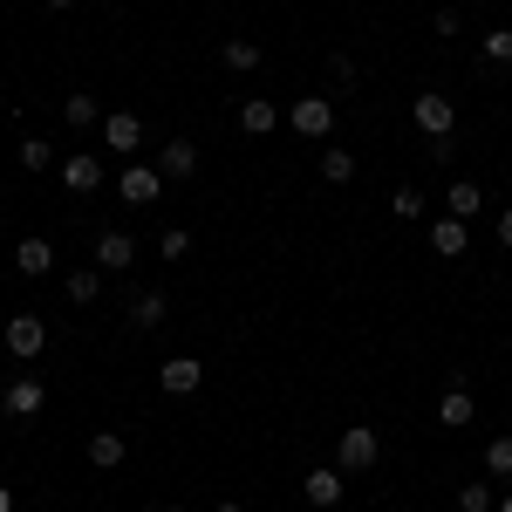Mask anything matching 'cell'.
I'll use <instances>...</instances> for the list:
<instances>
[{"mask_svg": "<svg viewBox=\"0 0 512 512\" xmlns=\"http://www.w3.org/2000/svg\"><path fill=\"white\" fill-rule=\"evenodd\" d=\"M21 164H28V171H48V164H55V144L28 137V144H21Z\"/></svg>", "mask_w": 512, "mask_h": 512, "instance_id": "obj_27", "label": "cell"}, {"mask_svg": "<svg viewBox=\"0 0 512 512\" xmlns=\"http://www.w3.org/2000/svg\"><path fill=\"white\" fill-rule=\"evenodd\" d=\"M0 512H14V492H7V485H0Z\"/></svg>", "mask_w": 512, "mask_h": 512, "instance_id": "obj_31", "label": "cell"}, {"mask_svg": "<svg viewBox=\"0 0 512 512\" xmlns=\"http://www.w3.org/2000/svg\"><path fill=\"white\" fill-rule=\"evenodd\" d=\"M158 171H164V178H192V171H198V151L185 144V137H171V144L158 151Z\"/></svg>", "mask_w": 512, "mask_h": 512, "instance_id": "obj_16", "label": "cell"}, {"mask_svg": "<svg viewBox=\"0 0 512 512\" xmlns=\"http://www.w3.org/2000/svg\"><path fill=\"white\" fill-rule=\"evenodd\" d=\"M390 212H396V219H417V212H424V192H417V185H396Z\"/></svg>", "mask_w": 512, "mask_h": 512, "instance_id": "obj_26", "label": "cell"}, {"mask_svg": "<svg viewBox=\"0 0 512 512\" xmlns=\"http://www.w3.org/2000/svg\"><path fill=\"white\" fill-rule=\"evenodd\" d=\"M212 512H239V499H219V506H212Z\"/></svg>", "mask_w": 512, "mask_h": 512, "instance_id": "obj_32", "label": "cell"}, {"mask_svg": "<svg viewBox=\"0 0 512 512\" xmlns=\"http://www.w3.org/2000/svg\"><path fill=\"white\" fill-rule=\"evenodd\" d=\"M437 424L465 431V424H472V396H465V390H444V396H437Z\"/></svg>", "mask_w": 512, "mask_h": 512, "instance_id": "obj_17", "label": "cell"}, {"mask_svg": "<svg viewBox=\"0 0 512 512\" xmlns=\"http://www.w3.org/2000/svg\"><path fill=\"white\" fill-rule=\"evenodd\" d=\"M219 62H226L233 76H246V69H260V48H253V41H226V48H219Z\"/></svg>", "mask_w": 512, "mask_h": 512, "instance_id": "obj_20", "label": "cell"}, {"mask_svg": "<svg viewBox=\"0 0 512 512\" xmlns=\"http://www.w3.org/2000/svg\"><path fill=\"white\" fill-rule=\"evenodd\" d=\"M164 512H185V506H164Z\"/></svg>", "mask_w": 512, "mask_h": 512, "instance_id": "obj_35", "label": "cell"}, {"mask_svg": "<svg viewBox=\"0 0 512 512\" xmlns=\"http://www.w3.org/2000/svg\"><path fill=\"white\" fill-rule=\"evenodd\" d=\"M130 260H137V239L130 233H117V226L96 233V267H103V274H130Z\"/></svg>", "mask_w": 512, "mask_h": 512, "instance_id": "obj_8", "label": "cell"}, {"mask_svg": "<svg viewBox=\"0 0 512 512\" xmlns=\"http://www.w3.org/2000/svg\"><path fill=\"white\" fill-rule=\"evenodd\" d=\"M198 383H205V362H198V355H171V362L158 369V390L164 396H192Z\"/></svg>", "mask_w": 512, "mask_h": 512, "instance_id": "obj_7", "label": "cell"}, {"mask_svg": "<svg viewBox=\"0 0 512 512\" xmlns=\"http://www.w3.org/2000/svg\"><path fill=\"white\" fill-rule=\"evenodd\" d=\"M117 192H123V205H158V192H164V171H158V164H123Z\"/></svg>", "mask_w": 512, "mask_h": 512, "instance_id": "obj_4", "label": "cell"}, {"mask_svg": "<svg viewBox=\"0 0 512 512\" xmlns=\"http://www.w3.org/2000/svg\"><path fill=\"white\" fill-rule=\"evenodd\" d=\"M321 178H328V185H349L355 178V151H321Z\"/></svg>", "mask_w": 512, "mask_h": 512, "instance_id": "obj_21", "label": "cell"}, {"mask_svg": "<svg viewBox=\"0 0 512 512\" xmlns=\"http://www.w3.org/2000/svg\"><path fill=\"white\" fill-rule=\"evenodd\" d=\"M41 403H48L41 376H14V383H7V396H0V410H7V417H21V424H28V417H41Z\"/></svg>", "mask_w": 512, "mask_h": 512, "instance_id": "obj_6", "label": "cell"}, {"mask_svg": "<svg viewBox=\"0 0 512 512\" xmlns=\"http://www.w3.org/2000/svg\"><path fill=\"white\" fill-rule=\"evenodd\" d=\"M62 185L76 198L103 192V158H96V151H69V158H62Z\"/></svg>", "mask_w": 512, "mask_h": 512, "instance_id": "obj_5", "label": "cell"}, {"mask_svg": "<svg viewBox=\"0 0 512 512\" xmlns=\"http://www.w3.org/2000/svg\"><path fill=\"white\" fill-rule=\"evenodd\" d=\"M410 117H417V130H424L431 144H444V137L458 130V103H451V96H417Z\"/></svg>", "mask_w": 512, "mask_h": 512, "instance_id": "obj_2", "label": "cell"}, {"mask_svg": "<svg viewBox=\"0 0 512 512\" xmlns=\"http://www.w3.org/2000/svg\"><path fill=\"white\" fill-rule=\"evenodd\" d=\"M431 253H437V260H465V253H472V233H465V219H451V212H444V219L431 226Z\"/></svg>", "mask_w": 512, "mask_h": 512, "instance_id": "obj_9", "label": "cell"}, {"mask_svg": "<svg viewBox=\"0 0 512 512\" xmlns=\"http://www.w3.org/2000/svg\"><path fill=\"white\" fill-rule=\"evenodd\" d=\"M274 123H280V110L267 96H246V103H239V130H246V137H267Z\"/></svg>", "mask_w": 512, "mask_h": 512, "instance_id": "obj_15", "label": "cell"}, {"mask_svg": "<svg viewBox=\"0 0 512 512\" xmlns=\"http://www.w3.org/2000/svg\"><path fill=\"white\" fill-rule=\"evenodd\" d=\"M14 267H21L28 280L55 274V246H48V239H21V246H14Z\"/></svg>", "mask_w": 512, "mask_h": 512, "instance_id": "obj_13", "label": "cell"}, {"mask_svg": "<svg viewBox=\"0 0 512 512\" xmlns=\"http://www.w3.org/2000/svg\"><path fill=\"white\" fill-rule=\"evenodd\" d=\"M123 458H130V444H123L117 431H96V437H89V465H96V472H117Z\"/></svg>", "mask_w": 512, "mask_h": 512, "instance_id": "obj_14", "label": "cell"}, {"mask_svg": "<svg viewBox=\"0 0 512 512\" xmlns=\"http://www.w3.org/2000/svg\"><path fill=\"white\" fill-rule=\"evenodd\" d=\"M158 253H164V260H185V253H192V233H185V226H171V233L158 239Z\"/></svg>", "mask_w": 512, "mask_h": 512, "instance_id": "obj_28", "label": "cell"}, {"mask_svg": "<svg viewBox=\"0 0 512 512\" xmlns=\"http://www.w3.org/2000/svg\"><path fill=\"white\" fill-rule=\"evenodd\" d=\"M499 512H512V492H506V499H499Z\"/></svg>", "mask_w": 512, "mask_h": 512, "instance_id": "obj_34", "label": "cell"}, {"mask_svg": "<svg viewBox=\"0 0 512 512\" xmlns=\"http://www.w3.org/2000/svg\"><path fill=\"white\" fill-rule=\"evenodd\" d=\"M130 321H137V328H164V294H137Z\"/></svg>", "mask_w": 512, "mask_h": 512, "instance_id": "obj_23", "label": "cell"}, {"mask_svg": "<svg viewBox=\"0 0 512 512\" xmlns=\"http://www.w3.org/2000/svg\"><path fill=\"white\" fill-rule=\"evenodd\" d=\"M499 246H506V253H512V205H506V212H499Z\"/></svg>", "mask_w": 512, "mask_h": 512, "instance_id": "obj_30", "label": "cell"}, {"mask_svg": "<svg viewBox=\"0 0 512 512\" xmlns=\"http://www.w3.org/2000/svg\"><path fill=\"white\" fill-rule=\"evenodd\" d=\"M444 205H451V219H472L478 205H485V192H478L472 178H458V185H451V192H444Z\"/></svg>", "mask_w": 512, "mask_h": 512, "instance_id": "obj_19", "label": "cell"}, {"mask_svg": "<svg viewBox=\"0 0 512 512\" xmlns=\"http://www.w3.org/2000/svg\"><path fill=\"white\" fill-rule=\"evenodd\" d=\"M485 62H512V28H492L485 35Z\"/></svg>", "mask_w": 512, "mask_h": 512, "instance_id": "obj_29", "label": "cell"}, {"mask_svg": "<svg viewBox=\"0 0 512 512\" xmlns=\"http://www.w3.org/2000/svg\"><path fill=\"white\" fill-rule=\"evenodd\" d=\"M294 130H301V137H328V130H335V103H328V96H301V103H294Z\"/></svg>", "mask_w": 512, "mask_h": 512, "instance_id": "obj_11", "label": "cell"}, {"mask_svg": "<svg viewBox=\"0 0 512 512\" xmlns=\"http://www.w3.org/2000/svg\"><path fill=\"white\" fill-rule=\"evenodd\" d=\"M376 458H383V437L369 431V424H349V431L335 437V465L342 472H369Z\"/></svg>", "mask_w": 512, "mask_h": 512, "instance_id": "obj_1", "label": "cell"}, {"mask_svg": "<svg viewBox=\"0 0 512 512\" xmlns=\"http://www.w3.org/2000/svg\"><path fill=\"white\" fill-rule=\"evenodd\" d=\"M48 7H55V14H69V7H76V0H48Z\"/></svg>", "mask_w": 512, "mask_h": 512, "instance_id": "obj_33", "label": "cell"}, {"mask_svg": "<svg viewBox=\"0 0 512 512\" xmlns=\"http://www.w3.org/2000/svg\"><path fill=\"white\" fill-rule=\"evenodd\" d=\"M342 485H349V472H342V465H321V472H308V478H301L308 506H342Z\"/></svg>", "mask_w": 512, "mask_h": 512, "instance_id": "obj_10", "label": "cell"}, {"mask_svg": "<svg viewBox=\"0 0 512 512\" xmlns=\"http://www.w3.org/2000/svg\"><path fill=\"white\" fill-rule=\"evenodd\" d=\"M62 117L76 123V130H89V123L103 117V110H96V96H69V103H62Z\"/></svg>", "mask_w": 512, "mask_h": 512, "instance_id": "obj_24", "label": "cell"}, {"mask_svg": "<svg viewBox=\"0 0 512 512\" xmlns=\"http://www.w3.org/2000/svg\"><path fill=\"white\" fill-rule=\"evenodd\" d=\"M458 512H492V485H485V478H472V485L458 492Z\"/></svg>", "mask_w": 512, "mask_h": 512, "instance_id": "obj_25", "label": "cell"}, {"mask_svg": "<svg viewBox=\"0 0 512 512\" xmlns=\"http://www.w3.org/2000/svg\"><path fill=\"white\" fill-rule=\"evenodd\" d=\"M103 144H110V151H123V158H130V151H137V144H144V123L130 117V110H117V117H103Z\"/></svg>", "mask_w": 512, "mask_h": 512, "instance_id": "obj_12", "label": "cell"}, {"mask_svg": "<svg viewBox=\"0 0 512 512\" xmlns=\"http://www.w3.org/2000/svg\"><path fill=\"white\" fill-rule=\"evenodd\" d=\"M0 342H7L14 362H35V355L48 349V328H41V315H14L7 328H0Z\"/></svg>", "mask_w": 512, "mask_h": 512, "instance_id": "obj_3", "label": "cell"}, {"mask_svg": "<svg viewBox=\"0 0 512 512\" xmlns=\"http://www.w3.org/2000/svg\"><path fill=\"white\" fill-rule=\"evenodd\" d=\"M485 472L512 478V437H492V444H485Z\"/></svg>", "mask_w": 512, "mask_h": 512, "instance_id": "obj_22", "label": "cell"}, {"mask_svg": "<svg viewBox=\"0 0 512 512\" xmlns=\"http://www.w3.org/2000/svg\"><path fill=\"white\" fill-rule=\"evenodd\" d=\"M62 287H69V301H76V308H89V301L103 294V267H76V274L62 280Z\"/></svg>", "mask_w": 512, "mask_h": 512, "instance_id": "obj_18", "label": "cell"}]
</instances>
